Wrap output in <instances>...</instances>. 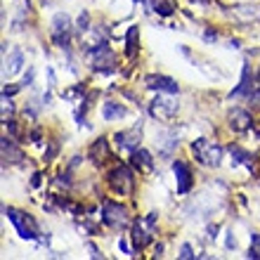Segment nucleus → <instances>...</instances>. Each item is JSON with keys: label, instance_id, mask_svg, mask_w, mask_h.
Masks as SVG:
<instances>
[{"label": "nucleus", "instance_id": "7ed1b4c3", "mask_svg": "<svg viewBox=\"0 0 260 260\" xmlns=\"http://www.w3.org/2000/svg\"><path fill=\"white\" fill-rule=\"evenodd\" d=\"M154 232H156V215L149 213V215H144V218H137L133 222V246L135 248H144L154 239Z\"/></svg>", "mask_w": 260, "mask_h": 260}, {"label": "nucleus", "instance_id": "6e6552de", "mask_svg": "<svg viewBox=\"0 0 260 260\" xmlns=\"http://www.w3.org/2000/svg\"><path fill=\"white\" fill-rule=\"evenodd\" d=\"M69 38H71V19H69V14L64 12L55 14L52 17V41H55V45L67 48Z\"/></svg>", "mask_w": 260, "mask_h": 260}, {"label": "nucleus", "instance_id": "c756f323", "mask_svg": "<svg viewBox=\"0 0 260 260\" xmlns=\"http://www.w3.org/2000/svg\"><path fill=\"white\" fill-rule=\"evenodd\" d=\"M31 81H34V69H31V71L26 74V78H24V83H26V85H31Z\"/></svg>", "mask_w": 260, "mask_h": 260}, {"label": "nucleus", "instance_id": "bb28decb", "mask_svg": "<svg viewBox=\"0 0 260 260\" xmlns=\"http://www.w3.org/2000/svg\"><path fill=\"white\" fill-rule=\"evenodd\" d=\"M88 21H90V17H88V14H85V12H83L81 14V19H78V28H81V31H88Z\"/></svg>", "mask_w": 260, "mask_h": 260}, {"label": "nucleus", "instance_id": "6ab92c4d", "mask_svg": "<svg viewBox=\"0 0 260 260\" xmlns=\"http://www.w3.org/2000/svg\"><path fill=\"white\" fill-rule=\"evenodd\" d=\"M3 158L5 161H21L24 158L19 147H14L12 137H3Z\"/></svg>", "mask_w": 260, "mask_h": 260}, {"label": "nucleus", "instance_id": "a211bd4d", "mask_svg": "<svg viewBox=\"0 0 260 260\" xmlns=\"http://www.w3.org/2000/svg\"><path fill=\"white\" fill-rule=\"evenodd\" d=\"M125 116V107L121 102H104L102 104V118L104 121H121Z\"/></svg>", "mask_w": 260, "mask_h": 260}, {"label": "nucleus", "instance_id": "a878e982", "mask_svg": "<svg viewBox=\"0 0 260 260\" xmlns=\"http://www.w3.org/2000/svg\"><path fill=\"white\" fill-rule=\"evenodd\" d=\"M180 258H182V260H194V258H197V255H194L192 253V246H189V244H182V246H180Z\"/></svg>", "mask_w": 260, "mask_h": 260}, {"label": "nucleus", "instance_id": "ddd939ff", "mask_svg": "<svg viewBox=\"0 0 260 260\" xmlns=\"http://www.w3.org/2000/svg\"><path fill=\"white\" fill-rule=\"evenodd\" d=\"M255 85H258V81H253V76H251V67H248V64H244V71H241V83L232 90V97H251L255 92Z\"/></svg>", "mask_w": 260, "mask_h": 260}, {"label": "nucleus", "instance_id": "f257e3e1", "mask_svg": "<svg viewBox=\"0 0 260 260\" xmlns=\"http://www.w3.org/2000/svg\"><path fill=\"white\" fill-rule=\"evenodd\" d=\"M3 213H5L7 218H10V222L17 227V232H19L21 239H38V237H41V227H38V222L34 220V215H28V213H24V211H17L12 206H5Z\"/></svg>", "mask_w": 260, "mask_h": 260}, {"label": "nucleus", "instance_id": "f3484780", "mask_svg": "<svg viewBox=\"0 0 260 260\" xmlns=\"http://www.w3.org/2000/svg\"><path fill=\"white\" fill-rule=\"evenodd\" d=\"M88 156L92 158V164L102 166L104 161L109 158V142H107L104 137H100V140H95V142H92V147H90V151H88Z\"/></svg>", "mask_w": 260, "mask_h": 260}, {"label": "nucleus", "instance_id": "423d86ee", "mask_svg": "<svg viewBox=\"0 0 260 260\" xmlns=\"http://www.w3.org/2000/svg\"><path fill=\"white\" fill-rule=\"evenodd\" d=\"M90 64H92L95 71H107V69H111L116 64V55H114L109 50V45L102 41L90 48Z\"/></svg>", "mask_w": 260, "mask_h": 260}, {"label": "nucleus", "instance_id": "412c9836", "mask_svg": "<svg viewBox=\"0 0 260 260\" xmlns=\"http://www.w3.org/2000/svg\"><path fill=\"white\" fill-rule=\"evenodd\" d=\"M234 17H239V19L248 21V19L260 17V10H253L251 5H237V7H234Z\"/></svg>", "mask_w": 260, "mask_h": 260}, {"label": "nucleus", "instance_id": "20e7f679", "mask_svg": "<svg viewBox=\"0 0 260 260\" xmlns=\"http://www.w3.org/2000/svg\"><path fill=\"white\" fill-rule=\"evenodd\" d=\"M107 182H109V187L116 194H133V189H135V178H133V173H130L128 166H121V164L109 171Z\"/></svg>", "mask_w": 260, "mask_h": 260}, {"label": "nucleus", "instance_id": "f8f14e48", "mask_svg": "<svg viewBox=\"0 0 260 260\" xmlns=\"http://www.w3.org/2000/svg\"><path fill=\"white\" fill-rule=\"evenodd\" d=\"M156 144H158V154L164 158L173 156V151L178 149V133H173V130H164V133H158L156 135Z\"/></svg>", "mask_w": 260, "mask_h": 260}, {"label": "nucleus", "instance_id": "4468645a", "mask_svg": "<svg viewBox=\"0 0 260 260\" xmlns=\"http://www.w3.org/2000/svg\"><path fill=\"white\" fill-rule=\"evenodd\" d=\"M230 128L234 130V133H246V130H251V125H253V118H251V114L244 109H234L230 111Z\"/></svg>", "mask_w": 260, "mask_h": 260}, {"label": "nucleus", "instance_id": "9b49d317", "mask_svg": "<svg viewBox=\"0 0 260 260\" xmlns=\"http://www.w3.org/2000/svg\"><path fill=\"white\" fill-rule=\"evenodd\" d=\"M173 173H175V185H178V194H187L192 189L194 180H192V171L185 161H173Z\"/></svg>", "mask_w": 260, "mask_h": 260}, {"label": "nucleus", "instance_id": "4be33fe9", "mask_svg": "<svg viewBox=\"0 0 260 260\" xmlns=\"http://www.w3.org/2000/svg\"><path fill=\"white\" fill-rule=\"evenodd\" d=\"M230 151H232V156H237V161L239 164H246V166H253V161H251V154L248 151H244V149H239V147H230Z\"/></svg>", "mask_w": 260, "mask_h": 260}, {"label": "nucleus", "instance_id": "5701e85b", "mask_svg": "<svg viewBox=\"0 0 260 260\" xmlns=\"http://www.w3.org/2000/svg\"><path fill=\"white\" fill-rule=\"evenodd\" d=\"M248 258L260 260V232L251 234V251H248Z\"/></svg>", "mask_w": 260, "mask_h": 260}, {"label": "nucleus", "instance_id": "c85d7f7f", "mask_svg": "<svg viewBox=\"0 0 260 260\" xmlns=\"http://www.w3.org/2000/svg\"><path fill=\"white\" fill-rule=\"evenodd\" d=\"M55 154H57V144L52 142V144H50V149H48V154H45V161H52V156H55Z\"/></svg>", "mask_w": 260, "mask_h": 260}, {"label": "nucleus", "instance_id": "0eeeda50", "mask_svg": "<svg viewBox=\"0 0 260 260\" xmlns=\"http://www.w3.org/2000/svg\"><path fill=\"white\" fill-rule=\"evenodd\" d=\"M178 102L173 100V97H164L158 95L154 102H149V114L154 118H158V121H171L175 114H178Z\"/></svg>", "mask_w": 260, "mask_h": 260}, {"label": "nucleus", "instance_id": "f03ea898", "mask_svg": "<svg viewBox=\"0 0 260 260\" xmlns=\"http://www.w3.org/2000/svg\"><path fill=\"white\" fill-rule=\"evenodd\" d=\"M192 154L201 166H208V168H218L220 161H222V147L211 140H194L192 142Z\"/></svg>", "mask_w": 260, "mask_h": 260}, {"label": "nucleus", "instance_id": "1a4fd4ad", "mask_svg": "<svg viewBox=\"0 0 260 260\" xmlns=\"http://www.w3.org/2000/svg\"><path fill=\"white\" fill-rule=\"evenodd\" d=\"M114 140H116V144L121 147V149L135 151L137 147H140V140H142V121H137L130 130H121V133H116Z\"/></svg>", "mask_w": 260, "mask_h": 260}, {"label": "nucleus", "instance_id": "2f4dec72", "mask_svg": "<svg viewBox=\"0 0 260 260\" xmlns=\"http://www.w3.org/2000/svg\"><path fill=\"white\" fill-rule=\"evenodd\" d=\"M255 81H258V85H260V69H258V76H255Z\"/></svg>", "mask_w": 260, "mask_h": 260}, {"label": "nucleus", "instance_id": "dca6fc26", "mask_svg": "<svg viewBox=\"0 0 260 260\" xmlns=\"http://www.w3.org/2000/svg\"><path fill=\"white\" fill-rule=\"evenodd\" d=\"M21 67H24V52L21 50H12L10 57L5 59V67H3V76L5 78H12L14 74H19Z\"/></svg>", "mask_w": 260, "mask_h": 260}, {"label": "nucleus", "instance_id": "473e14b6", "mask_svg": "<svg viewBox=\"0 0 260 260\" xmlns=\"http://www.w3.org/2000/svg\"><path fill=\"white\" fill-rule=\"evenodd\" d=\"M135 3H147V0H135Z\"/></svg>", "mask_w": 260, "mask_h": 260}, {"label": "nucleus", "instance_id": "393cba45", "mask_svg": "<svg viewBox=\"0 0 260 260\" xmlns=\"http://www.w3.org/2000/svg\"><path fill=\"white\" fill-rule=\"evenodd\" d=\"M12 114H14V104H12V100L7 95H3V121H10L12 118Z\"/></svg>", "mask_w": 260, "mask_h": 260}, {"label": "nucleus", "instance_id": "9d476101", "mask_svg": "<svg viewBox=\"0 0 260 260\" xmlns=\"http://www.w3.org/2000/svg\"><path fill=\"white\" fill-rule=\"evenodd\" d=\"M144 85L149 90H156V92H166V95H175L180 92V85L168 76H158V74H149L144 78Z\"/></svg>", "mask_w": 260, "mask_h": 260}, {"label": "nucleus", "instance_id": "39448f33", "mask_svg": "<svg viewBox=\"0 0 260 260\" xmlns=\"http://www.w3.org/2000/svg\"><path fill=\"white\" fill-rule=\"evenodd\" d=\"M102 222L107 227H111V230H123L130 222L128 211H125L121 204H116V201H104L102 204Z\"/></svg>", "mask_w": 260, "mask_h": 260}, {"label": "nucleus", "instance_id": "b1692460", "mask_svg": "<svg viewBox=\"0 0 260 260\" xmlns=\"http://www.w3.org/2000/svg\"><path fill=\"white\" fill-rule=\"evenodd\" d=\"M154 10H156L158 14L168 17V14H173V10H175V3H173V0H161V3H156V5H154Z\"/></svg>", "mask_w": 260, "mask_h": 260}, {"label": "nucleus", "instance_id": "2eb2a0df", "mask_svg": "<svg viewBox=\"0 0 260 260\" xmlns=\"http://www.w3.org/2000/svg\"><path fill=\"white\" fill-rule=\"evenodd\" d=\"M130 166L140 173H151L154 171V158L147 149H135L130 154Z\"/></svg>", "mask_w": 260, "mask_h": 260}, {"label": "nucleus", "instance_id": "7c9ffc66", "mask_svg": "<svg viewBox=\"0 0 260 260\" xmlns=\"http://www.w3.org/2000/svg\"><path fill=\"white\" fill-rule=\"evenodd\" d=\"M17 90H19V88H14V85H12V88H5V90H3V95H14Z\"/></svg>", "mask_w": 260, "mask_h": 260}, {"label": "nucleus", "instance_id": "aec40b11", "mask_svg": "<svg viewBox=\"0 0 260 260\" xmlns=\"http://www.w3.org/2000/svg\"><path fill=\"white\" fill-rule=\"evenodd\" d=\"M137 38H140V26H130L128 34H125V52L128 57H135L137 55Z\"/></svg>", "mask_w": 260, "mask_h": 260}, {"label": "nucleus", "instance_id": "cd10ccee", "mask_svg": "<svg viewBox=\"0 0 260 260\" xmlns=\"http://www.w3.org/2000/svg\"><path fill=\"white\" fill-rule=\"evenodd\" d=\"M118 248H121V251H123L125 255H133V248H130L128 239H121V241H118Z\"/></svg>", "mask_w": 260, "mask_h": 260}]
</instances>
